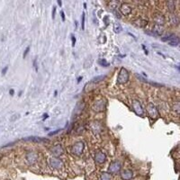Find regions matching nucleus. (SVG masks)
I'll return each instance as SVG.
<instances>
[{"label":"nucleus","mask_w":180,"mask_h":180,"mask_svg":"<svg viewBox=\"0 0 180 180\" xmlns=\"http://www.w3.org/2000/svg\"><path fill=\"white\" fill-rule=\"evenodd\" d=\"M118 5H119V1H110L109 2V8L114 11V10L117 9Z\"/></svg>","instance_id":"obj_23"},{"label":"nucleus","mask_w":180,"mask_h":180,"mask_svg":"<svg viewBox=\"0 0 180 180\" xmlns=\"http://www.w3.org/2000/svg\"><path fill=\"white\" fill-rule=\"evenodd\" d=\"M29 52H30V46H28V47L25 49V51H24V52H23V58H25V57H26Z\"/></svg>","instance_id":"obj_31"},{"label":"nucleus","mask_w":180,"mask_h":180,"mask_svg":"<svg viewBox=\"0 0 180 180\" xmlns=\"http://www.w3.org/2000/svg\"><path fill=\"white\" fill-rule=\"evenodd\" d=\"M122 169V164L118 161H113L108 167V173L110 174H118Z\"/></svg>","instance_id":"obj_5"},{"label":"nucleus","mask_w":180,"mask_h":180,"mask_svg":"<svg viewBox=\"0 0 180 180\" xmlns=\"http://www.w3.org/2000/svg\"><path fill=\"white\" fill-rule=\"evenodd\" d=\"M153 20H154L155 23H156V25H159V26L163 25V24H165V23H166V18H165V16L162 15H160V14L155 15Z\"/></svg>","instance_id":"obj_13"},{"label":"nucleus","mask_w":180,"mask_h":180,"mask_svg":"<svg viewBox=\"0 0 180 180\" xmlns=\"http://www.w3.org/2000/svg\"><path fill=\"white\" fill-rule=\"evenodd\" d=\"M167 9L170 12V13H174L176 8V2L174 1H167Z\"/></svg>","instance_id":"obj_19"},{"label":"nucleus","mask_w":180,"mask_h":180,"mask_svg":"<svg viewBox=\"0 0 180 180\" xmlns=\"http://www.w3.org/2000/svg\"><path fill=\"white\" fill-rule=\"evenodd\" d=\"M146 111H147L148 114L150 115V117L152 118V119H157V118L159 117V115L158 108L156 107V105H155L154 104H152V103H149L147 104Z\"/></svg>","instance_id":"obj_3"},{"label":"nucleus","mask_w":180,"mask_h":180,"mask_svg":"<svg viewBox=\"0 0 180 180\" xmlns=\"http://www.w3.org/2000/svg\"><path fill=\"white\" fill-rule=\"evenodd\" d=\"M179 109H180V103L179 101H177L173 104V110L174 112H176L177 114H179Z\"/></svg>","instance_id":"obj_26"},{"label":"nucleus","mask_w":180,"mask_h":180,"mask_svg":"<svg viewBox=\"0 0 180 180\" xmlns=\"http://www.w3.org/2000/svg\"><path fill=\"white\" fill-rule=\"evenodd\" d=\"M82 78H83L82 77H79V78H78V83H79L80 81H81V80H82Z\"/></svg>","instance_id":"obj_39"},{"label":"nucleus","mask_w":180,"mask_h":180,"mask_svg":"<svg viewBox=\"0 0 180 180\" xmlns=\"http://www.w3.org/2000/svg\"><path fill=\"white\" fill-rule=\"evenodd\" d=\"M112 177L108 172H104L100 176V180H111Z\"/></svg>","instance_id":"obj_22"},{"label":"nucleus","mask_w":180,"mask_h":180,"mask_svg":"<svg viewBox=\"0 0 180 180\" xmlns=\"http://www.w3.org/2000/svg\"><path fill=\"white\" fill-rule=\"evenodd\" d=\"M122 27L121 24L119 23H115L114 25V32L115 33H119L122 32Z\"/></svg>","instance_id":"obj_21"},{"label":"nucleus","mask_w":180,"mask_h":180,"mask_svg":"<svg viewBox=\"0 0 180 180\" xmlns=\"http://www.w3.org/2000/svg\"><path fill=\"white\" fill-rule=\"evenodd\" d=\"M85 149V144L83 141H78L71 148V153L75 156H80L82 155Z\"/></svg>","instance_id":"obj_4"},{"label":"nucleus","mask_w":180,"mask_h":180,"mask_svg":"<svg viewBox=\"0 0 180 180\" xmlns=\"http://www.w3.org/2000/svg\"><path fill=\"white\" fill-rule=\"evenodd\" d=\"M61 131V129H59V130H56V131H54V132H50L49 133V136H53V135H55V134H57L58 132H60Z\"/></svg>","instance_id":"obj_30"},{"label":"nucleus","mask_w":180,"mask_h":180,"mask_svg":"<svg viewBox=\"0 0 180 180\" xmlns=\"http://www.w3.org/2000/svg\"><path fill=\"white\" fill-rule=\"evenodd\" d=\"M147 23H148L147 20L141 19V18H139V19L133 21V24H134V25L139 27V28H144L147 25Z\"/></svg>","instance_id":"obj_16"},{"label":"nucleus","mask_w":180,"mask_h":180,"mask_svg":"<svg viewBox=\"0 0 180 180\" xmlns=\"http://www.w3.org/2000/svg\"><path fill=\"white\" fill-rule=\"evenodd\" d=\"M58 4H59V5L60 7V5H61V4H62V3H61V1H58Z\"/></svg>","instance_id":"obj_41"},{"label":"nucleus","mask_w":180,"mask_h":180,"mask_svg":"<svg viewBox=\"0 0 180 180\" xmlns=\"http://www.w3.org/2000/svg\"><path fill=\"white\" fill-rule=\"evenodd\" d=\"M106 104H107V101L105 98L98 99V100H96L93 104L92 110L96 112V113H102V112H104L105 108H106Z\"/></svg>","instance_id":"obj_1"},{"label":"nucleus","mask_w":180,"mask_h":180,"mask_svg":"<svg viewBox=\"0 0 180 180\" xmlns=\"http://www.w3.org/2000/svg\"><path fill=\"white\" fill-rule=\"evenodd\" d=\"M133 177V172L131 169H124L121 172V177L122 180H131Z\"/></svg>","instance_id":"obj_14"},{"label":"nucleus","mask_w":180,"mask_h":180,"mask_svg":"<svg viewBox=\"0 0 180 180\" xmlns=\"http://www.w3.org/2000/svg\"><path fill=\"white\" fill-rule=\"evenodd\" d=\"M98 64L102 66V67H109L110 66V63L108 62V61H106V60H104V59H100V60H98Z\"/></svg>","instance_id":"obj_24"},{"label":"nucleus","mask_w":180,"mask_h":180,"mask_svg":"<svg viewBox=\"0 0 180 180\" xmlns=\"http://www.w3.org/2000/svg\"><path fill=\"white\" fill-rule=\"evenodd\" d=\"M51 153L53 155L55 158L60 157L61 155L64 153V149H63V147L61 146L60 144H56V145H54V146L52 147V149H51Z\"/></svg>","instance_id":"obj_9"},{"label":"nucleus","mask_w":180,"mask_h":180,"mask_svg":"<svg viewBox=\"0 0 180 180\" xmlns=\"http://www.w3.org/2000/svg\"><path fill=\"white\" fill-rule=\"evenodd\" d=\"M169 44L171 45V46H177V45H179V38L177 36H176L175 38H174L173 40H171L169 42Z\"/></svg>","instance_id":"obj_25"},{"label":"nucleus","mask_w":180,"mask_h":180,"mask_svg":"<svg viewBox=\"0 0 180 180\" xmlns=\"http://www.w3.org/2000/svg\"><path fill=\"white\" fill-rule=\"evenodd\" d=\"M23 141H34V142H45V141H49L48 139L40 138V137H37V136H30V137H27V138H23Z\"/></svg>","instance_id":"obj_15"},{"label":"nucleus","mask_w":180,"mask_h":180,"mask_svg":"<svg viewBox=\"0 0 180 180\" xmlns=\"http://www.w3.org/2000/svg\"><path fill=\"white\" fill-rule=\"evenodd\" d=\"M107 17H108V16H105V17H104V19L106 20V19H107ZM104 23H105V25H107V24H108L107 21H104Z\"/></svg>","instance_id":"obj_40"},{"label":"nucleus","mask_w":180,"mask_h":180,"mask_svg":"<svg viewBox=\"0 0 180 180\" xmlns=\"http://www.w3.org/2000/svg\"><path fill=\"white\" fill-rule=\"evenodd\" d=\"M177 35H175V34H171V35H169V36H166V37H162V38H161V41H170L171 40H173L174 38H175Z\"/></svg>","instance_id":"obj_28"},{"label":"nucleus","mask_w":180,"mask_h":180,"mask_svg":"<svg viewBox=\"0 0 180 180\" xmlns=\"http://www.w3.org/2000/svg\"><path fill=\"white\" fill-rule=\"evenodd\" d=\"M90 129L94 134H99L103 130V124L99 121H93L90 122Z\"/></svg>","instance_id":"obj_6"},{"label":"nucleus","mask_w":180,"mask_h":180,"mask_svg":"<svg viewBox=\"0 0 180 180\" xmlns=\"http://www.w3.org/2000/svg\"><path fill=\"white\" fill-rule=\"evenodd\" d=\"M170 22H171V23L174 24V25H177V24H178V23H179L178 16L176 15L175 14H171V15H170Z\"/></svg>","instance_id":"obj_20"},{"label":"nucleus","mask_w":180,"mask_h":180,"mask_svg":"<svg viewBox=\"0 0 180 180\" xmlns=\"http://www.w3.org/2000/svg\"><path fill=\"white\" fill-rule=\"evenodd\" d=\"M95 160L97 164H103L106 160V155L103 151H97L95 155Z\"/></svg>","instance_id":"obj_12"},{"label":"nucleus","mask_w":180,"mask_h":180,"mask_svg":"<svg viewBox=\"0 0 180 180\" xmlns=\"http://www.w3.org/2000/svg\"><path fill=\"white\" fill-rule=\"evenodd\" d=\"M81 28L83 30L85 29V13L82 14V17H81Z\"/></svg>","instance_id":"obj_29"},{"label":"nucleus","mask_w":180,"mask_h":180,"mask_svg":"<svg viewBox=\"0 0 180 180\" xmlns=\"http://www.w3.org/2000/svg\"><path fill=\"white\" fill-rule=\"evenodd\" d=\"M84 8H86V3H84Z\"/></svg>","instance_id":"obj_43"},{"label":"nucleus","mask_w":180,"mask_h":180,"mask_svg":"<svg viewBox=\"0 0 180 180\" xmlns=\"http://www.w3.org/2000/svg\"><path fill=\"white\" fill-rule=\"evenodd\" d=\"M106 77L105 75H103V76H98V77H96V78H93L91 81H90V83H97V82H100V81H102V80Z\"/></svg>","instance_id":"obj_27"},{"label":"nucleus","mask_w":180,"mask_h":180,"mask_svg":"<svg viewBox=\"0 0 180 180\" xmlns=\"http://www.w3.org/2000/svg\"><path fill=\"white\" fill-rule=\"evenodd\" d=\"M113 12H114V15H115V16H116L117 18H121V16H122V15H119V12H118V11H117V9L114 10Z\"/></svg>","instance_id":"obj_33"},{"label":"nucleus","mask_w":180,"mask_h":180,"mask_svg":"<svg viewBox=\"0 0 180 180\" xmlns=\"http://www.w3.org/2000/svg\"><path fill=\"white\" fill-rule=\"evenodd\" d=\"M136 77L138 78V79L141 80V81L146 82V83H149V84H151V85H152V86H162L161 84H159V83H156V82H153V81H150V80H147L146 78L141 77L140 75H136Z\"/></svg>","instance_id":"obj_18"},{"label":"nucleus","mask_w":180,"mask_h":180,"mask_svg":"<svg viewBox=\"0 0 180 180\" xmlns=\"http://www.w3.org/2000/svg\"><path fill=\"white\" fill-rule=\"evenodd\" d=\"M54 93H55V94H54V96H57V94H58V92H57V91H55Z\"/></svg>","instance_id":"obj_42"},{"label":"nucleus","mask_w":180,"mask_h":180,"mask_svg":"<svg viewBox=\"0 0 180 180\" xmlns=\"http://www.w3.org/2000/svg\"><path fill=\"white\" fill-rule=\"evenodd\" d=\"M46 118H48V114H44V115H43V117H42V119H43V120H45Z\"/></svg>","instance_id":"obj_38"},{"label":"nucleus","mask_w":180,"mask_h":180,"mask_svg":"<svg viewBox=\"0 0 180 180\" xmlns=\"http://www.w3.org/2000/svg\"><path fill=\"white\" fill-rule=\"evenodd\" d=\"M71 41H72V46L74 47L76 44V37L74 35H71Z\"/></svg>","instance_id":"obj_32"},{"label":"nucleus","mask_w":180,"mask_h":180,"mask_svg":"<svg viewBox=\"0 0 180 180\" xmlns=\"http://www.w3.org/2000/svg\"><path fill=\"white\" fill-rule=\"evenodd\" d=\"M50 166H51L52 169H60L61 167H63V162H62V160H61L59 158H51L50 159Z\"/></svg>","instance_id":"obj_8"},{"label":"nucleus","mask_w":180,"mask_h":180,"mask_svg":"<svg viewBox=\"0 0 180 180\" xmlns=\"http://www.w3.org/2000/svg\"><path fill=\"white\" fill-rule=\"evenodd\" d=\"M132 106L133 111L135 112V114L139 115V116H143L144 114V110L142 108L141 103L138 100H133L132 103Z\"/></svg>","instance_id":"obj_7"},{"label":"nucleus","mask_w":180,"mask_h":180,"mask_svg":"<svg viewBox=\"0 0 180 180\" xmlns=\"http://www.w3.org/2000/svg\"><path fill=\"white\" fill-rule=\"evenodd\" d=\"M55 15H56V7L54 5L53 8H52V19L55 18Z\"/></svg>","instance_id":"obj_34"},{"label":"nucleus","mask_w":180,"mask_h":180,"mask_svg":"<svg viewBox=\"0 0 180 180\" xmlns=\"http://www.w3.org/2000/svg\"><path fill=\"white\" fill-rule=\"evenodd\" d=\"M38 159V154L34 151H29L26 154V160L29 165H33Z\"/></svg>","instance_id":"obj_10"},{"label":"nucleus","mask_w":180,"mask_h":180,"mask_svg":"<svg viewBox=\"0 0 180 180\" xmlns=\"http://www.w3.org/2000/svg\"><path fill=\"white\" fill-rule=\"evenodd\" d=\"M60 15H61V19H62V21L64 22V21H65V14H64V12H63V11H61V12H60Z\"/></svg>","instance_id":"obj_36"},{"label":"nucleus","mask_w":180,"mask_h":180,"mask_svg":"<svg viewBox=\"0 0 180 180\" xmlns=\"http://www.w3.org/2000/svg\"><path fill=\"white\" fill-rule=\"evenodd\" d=\"M9 93H10V95H11V96H14V94H15V91H14V89H10Z\"/></svg>","instance_id":"obj_37"},{"label":"nucleus","mask_w":180,"mask_h":180,"mask_svg":"<svg viewBox=\"0 0 180 180\" xmlns=\"http://www.w3.org/2000/svg\"><path fill=\"white\" fill-rule=\"evenodd\" d=\"M120 12L123 15H129L132 13V7L128 3H122L120 5Z\"/></svg>","instance_id":"obj_11"},{"label":"nucleus","mask_w":180,"mask_h":180,"mask_svg":"<svg viewBox=\"0 0 180 180\" xmlns=\"http://www.w3.org/2000/svg\"><path fill=\"white\" fill-rule=\"evenodd\" d=\"M129 72L128 70L125 69V68H121V70L119 71V74L117 76V79H116V83L118 85H123L129 81Z\"/></svg>","instance_id":"obj_2"},{"label":"nucleus","mask_w":180,"mask_h":180,"mask_svg":"<svg viewBox=\"0 0 180 180\" xmlns=\"http://www.w3.org/2000/svg\"><path fill=\"white\" fill-rule=\"evenodd\" d=\"M7 70H8V67H7H7H5L4 69H3V70H2V75H5V74L7 73Z\"/></svg>","instance_id":"obj_35"},{"label":"nucleus","mask_w":180,"mask_h":180,"mask_svg":"<svg viewBox=\"0 0 180 180\" xmlns=\"http://www.w3.org/2000/svg\"><path fill=\"white\" fill-rule=\"evenodd\" d=\"M151 32L154 33L155 36H156V35H159L160 36L161 34L163 33V28L161 26H159V25H155Z\"/></svg>","instance_id":"obj_17"}]
</instances>
